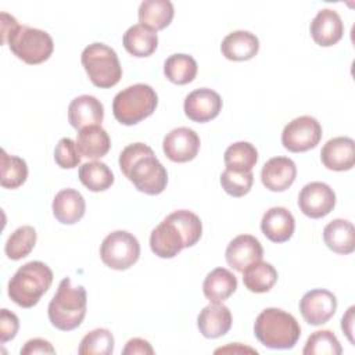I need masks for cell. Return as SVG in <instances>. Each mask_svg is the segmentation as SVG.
Returning <instances> with one entry per match:
<instances>
[{
	"label": "cell",
	"mask_w": 355,
	"mask_h": 355,
	"mask_svg": "<svg viewBox=\"0 0 355 355\" xmlns=\"http://www.w3.org/2000/svg\"><path fill=\"white\" fill-rule=\"evenodd\" d=\"M322 139V126L316 118L302 115L288 122L282 132V144L291 153L315 148Z\"/></svg>",
	"instance_id": "9"
},
{
	"label": "cell",
	"mask_w": 355,
	"mask_h": 355,
	"mask_svg": "<svg viewBox=\"0 0 355 355\" xmlns=\"http://www.w3.org/2000/svg\"><path fill=\"white\" fill-rule=\"evenodd\" d=\"M322 164L330 171H349L355 164V141L347 136L330 139L320 151Z\"/></svg>",
	"instance_id": "17"
},
{
	"label": "cell",
	"mask_w": 355,
	"mask_h": 355,
	"mask_svg": "<svg viewBox=\"0 0 355 355\" xmlns=\"http://www.w3.org/2000/svg\"><path fill=\"white\" fill-rule=\"evenodd\" d=\"M230 309L222 302L204 306L197 318V326L200 333L207 338H218L225 336L232 327Z\"/></svg>",
	"instance_id": "21"
},
{
	"label": "cell",
	"mask_w": 355,
	"mask_h": 355,
	"mask_svg": "<svg viewBox=\"0 0 355 355\" xmlns=\"http://www.w3.org/2000/svg\"><path fill=\"white\" fill-rule=\"evenodd\" d=\"M114 351V336L108 329H94L87 333L78 348L79 355H110Z\"/></svg>",
	"instance_id": "35"
},
{
	"label": "cell",
	"mask_w": 355,
	"mask_h": 355,
	"mask_svg": "<svg viewBox=\"0 0 355 355\" xmlns=\"http://www.w3.org/2000/svg\"><path fill=\"white\" fill-rule=\"evenodd\" d=\"M151 251L159 258H173L186 248L184 237L178 226L166 216L150 234Z\"/></svg>",
	"instance_id": "14"
},
{
	"label": "cell",
	"mask_w": 355,
	"mask_h": 355,
	"mask_svg": "<svg viewBox=\"0 0 355 355\" xmlns=\"http://www.w3.org/2000/svg\"><path fill=\"white\" fill-rule=\"evenodd\" d=\"M173 15L175 8L169 0H144L139 7V22L155 32L165 29Z\"/></svg>",
	"instance_id": "27"
},
{
	"label": "cell",
	"mask_w": 355,
	"mask_h": 355,
	"mask_svg": "<svg viewBox=\"0 0 355 355\" xmlns=\"http://www.w3.org/2000/svg\"><path fill=\"white\" fill-rule=\"evenodd\" d=\"M104 119V107L94 96L82 94L75 97L68 107V121L72 128L80 130L86 126L101 125Z\"/></svg>",
	"instance_id": "19"
},
{
	"label": "cell",
	"mask_w": 355,
	"mask_h": 355,
	"mask_svg": "<svg viewBox=\"0 0 355 355\" xmlns=\"http://www.w3.org/2000/svg\"><path fill=\"white\" fill-rule=\"evenodd\" d=\"M158 105L155 90L146 83L132 85L114 97L112 112L115 119L126 126L136 125L150 116Z\"/></svg>",
	"instance_id": "6"
},
{
	"label": "cell",
	"mask_w": 355,
	"mask_h": 355,
	"mask_svg": "<svg viewBox=\"0 0 355 355\" xmlns=\"http://www.w3.org/2000/svg\"><path fill=\"white\" fill-rule=\"evenodd\" d=\"M76 147L82 157L98 159L110 151L111 140L105 129H103L100 125H92L79 130Z\"/></svg>",
	"instance_id": "25"
},
{
	"label": "cell",
	"mask_w": 355,
	"mask_h": 355,
	"mask_svg": "<svg viewBox=\"0 0 355 355\" xmlns=\"http://www.w3.org/2000/svg\"><path fill=\"white\" fill-rule=\"evenodd\" d=\"M354 311H355V306H349L347 313L341 319V329L345 333V336L348 337L351 344H354V337H352V333H354Z\"/></svg>",
	"instance_id": "43"
},
{
	"label": "cell",
	"mask_w": 355,
	"mask_h": 355,
	"mask_svg": "<svg viewBox=\"0 0 355 355\" xmlns=\"http://www.w3.org/2000/svg\"><path fill=\"white\" fill-rule=\"evenodd\" d=\"M259 50L258 37L248 31H234L225 36L220 51L230 61H247L257 55Z\"/></svg>",
	"instance_id": "23"
},
{
	"label": "cell",
	"mask_w": 355,
	"mask_h": 355,
	"mask_svg": "<svg viewBox=\"0 0 355 355\" xmlns=\"http://www.w3.org/2000/svg\"><path fill=\"white\" fill-rule=\"evenodd\" d=\"M85 211V198L75 189H62L53 200V214L60 223L73 225L83 218Z\"/></svg>",
	"instance_id": "22"
},
{
	"label": "cell",
	"mask_w": 355,
	"mask_h": 355,
	"mask_svg": "<svg viewBox=\"0 0 355 355\" xmlns=\"http://www.w3.org/2000/svg\"><path fill=\"white\" fill-rule=\"evenodd\" d=\"M200 144V137L193 129L180 126L166 133L162 141V150L168 159L187 162L197 157Z\"/></svg>",
	"instance_id": "13"
},
{
	"label": "cell",
	"mask_w": 355,
	"mask_h": 355,
	"mask_svg": "<svg viewBox=\"0 0 355 355\" xmlns=\"http://www.w3.org/2000/svg\"><path fill=\"white\" fill-rule=\"evenodd\" d=\"M241 354V352H252V354H257V349L251 348V347H243L240 343H234V344H229L226 347H220L218 349H215V354Z\"/></svg>",
	"instance_id": "44"
},
{
	"label": "cell",
	"mask_w": 355,
	"mask_h": 355,
	"mask_svg": "<svg viewBox=\"0 0 355 355\" xmlns=\"http://www.w3.org/2000/svg\"><path fill=\"white\" fill-rule=\"evenodd\" d=\"M223 161L227 169L247 172L255 166L258 161V151L248 141H237L226 148Z\"/></svg>",
	"instance_id": "32"
},
{
	"label": "cell",
	"mask_w": 355,
	"mask_h": 355,
	"mask_svg": "<svg viewBox=\"0 0 355 355\" xmlns=\"http://www.w3.org/2000/svg\"><path fill=\"white\" fill-rule=\"evenodd\" d=\"M343 348L331 330H318L312 333L302 349L304 355H340Z\"/></svg>",
	"instance_id": "36"
},
{
	"label": "cell",
	"mask_w": 355,
	"mask_h": 355,
	"mask_svg": "<svg viewBox=\"0 0 355 355\" xmlns=\"http://www.w3.org/2000/svg\"><path fill=\"white\" fill-rule=\"evenodd\" d=\"M197 62L189 54H172L164 62L165 78L175 85H187L197 75Z\"/></svg>",
	"instance_id": "30"
},
{
	"label": "cell",
	"mask_w": 355,
	"mask_h": 355,
	"mask_svg": "<svg viewBox=\"0 0 355 355\" xmlns=\"http://www.w3.org/2000/svg\"><path fill=\"white\" fill-rule=\"evenodd\" d=\"M243 283L251 293H266L277 282V270L269 262L262 259L248 265L243 272Z\"/></svg>",
	"instance_id": "29"
},
{
	"label": "cell",
	"mask_w": 355,
	"mask_h": 355,
	"mask_svg": "<svg viewBox=\"0 0 355 355\" xmlns=\"http://www.w3.org/2000/svg\"><path fill=\"white\" fill-rule=\"evenodd\" d=\"M87 295L83 286H72L69 277H64L51 298L47 313L51 324L62 331L80 326L86 316Z\"/></svg>",
	"instance_id": "3"
},
{
	"label": "cell",
	"mask_w": 355,
	"mask_h": 355,
	"mask_svg": "<svg viewBox=\"0 0 355 355\" xmlns=\"http://www.w3.org/2000/svg\"><path fill=\"white\" fill-rule=\"evenodd\" d=\"M19 320L17 315L6 308L0 311V343L4 344L17 336Z\"/></svg>",
	"instance_id": "40"
},
{
	"label": "cell",
	"mask_w": 355,
	"mask_h": 355,
	"mask_svg": "<svg viewBox=\"0 0 355 355\" xmlns=\"http://www.w3.org/2000/svg\"><path fill=\"white\" fill-rule=\"evenodd\" d=\"M123 355H153L154 349L151 347V344L144 340V338H130L125 348L122 349Z\"/></svg>",
	"instance_id": "42"
},
{
	"label": "cell",
	"mask_w": 355,
	"mask_h": 355,
	"mask_svg": "<svg viewBox=\"0 0 355 355\" xmlns=\"http://www.w3.org/2000/svg\"><path fill=\"white\" fill-rule=\"evenodd\" d=\"M222 97L212 89L201 87L189 93L184 98V114L193 122H209L222 110Z\"/></svg>",
	"instance_id": "12"
},
{
	"label": "cell",
	"mask_w": 355,
	"mask_h": 355,
	"mask_svg": "<svg viewBox=\"0 0 355 355\" xmlns=\"http://www.w3.org/2000/svg\"><path fill=\"white\" fill-rule=\"evenodd\" d=\"M35 354H55L54 347L43 338H32L25 343L21 348V355H35Z\"/></svg>",
	"instance_id": "41"
},
{
	"label": "cell",
	"mask_w": 355,
	"mask_h": 355,
	"mask_svg": "<svg viewBox=\"0 0 355 355\" xmlns=\"http://www.w3.org/2000/svg\"><path fill=\"white\" fill-rule=\"evenodd\" d=\"M35 244H36V230L32 226L25 225L15 229L10 234L6 243L4 251L10 259L18 261L29 255Z\"/></svg>",
	"instance_id": "33"
},
{
	"label": "cell",
	"mask_w": 355,
	"mask_h": 355,
	"mask_svg": "<svg viewBox=\"0 0 355 355\" xmlns=\"http://www.w3.org/2000/svg\"><path fill=\"white\" fill-rule=\"evenodd\" d=\"M79 180L90 191H104L114 183V173L101 161L86 162L79 168Z\"/></svg>",
	"instance_id": "31"
},
{
	"label": "cell",
	"mask_w": 355,
	"mask_h": 355,
	"mask_svg": "<svg viewBox=\"0 0 355 355\" xmlns=\"http://www.w3.org/2000/svg\"><path fill=\"white\" fill-rule=\"evenodd\" d=\"M295 229L293 214L284 207H273L268 209L261 220V230L266 239L273 243L288 241Z\"/></svg>",
	"instance_id": "20"
},
{
	"label": "cell",
	"mask_w": 355,
	"mask_h": 355,
	"mask_svg": "<svg viewBox=\"0 0 355 355\" xmlns=\"http://www.w3.org/2000/svg\"><path fill=\"white\" fill-rule=\"evenodd\" d=\"M337 311L336 295L324 288H315L300 300V312L304 320L312 326L327 323Z\"/></svg>",
	"instance_id": "11"
},
{
	"label": "cell",
	"mask_w": 355,
	"mask_h": 355,
	"mask_svg": "<svg viewBox=\"0 0 355 355\" xmlns=\"http://www.w3.org/2000/svg\"><path fill=\"white\" fill-rule=\"evenodd\" d=\"M168 218L178 226V229L183 234L186 247H193L194 244H197L202 234V223L194 212L187 209H178L169 214Z\"/></svg>",
	"instance_id": "37"
},
{
	"label": "cell",
	"mask_w": 355,
	"mask_h": 355,
	"mask_svg": "<svg viewBox=\"0 0 355 355\" xmlns=\"http://www.w3.org/2000/svg\"><path fill=\"white\" fill-rule=\"evenodd\" d=\"M119 168L135 187L150 196L161 194L168 183L165 166L144 143L126 146L119 154Z\"/></svg>",
	"instance_id": "1"
},
{
	"label": "cell",
	"mask_w": 355,
	"mask_h": 355,
	"mask_svg": "<svg viewBox=\"0 0 355 355\" xmlns=\"http://www.w3.org/2000/svg\"><path fill=\"white\" fill-rule=\"evenodd\" d=\"M80 154L76 141L69 137H62L54 150L55 164L62 169H73L80 164Z\"/></svg>",
	"instance_id": "39"
},
{
	"label": "cell",
	"mask_w": 355,
	"mask_h": 355,
	"mask_svg": "<svg viewBox=\"0 0 355 355\" xmlns=\"http://www.w3.org/2000/svg\"><path fill=\"white\" fill-rule=\"evenodd\" d=\"M122 42L129 54L135 57H148L158 47V35L155 31L136 24L125 32Z\"/></svg>",
	"instance_id": "28"
},
{
	"label": "cell",
	"mask_w": 355,
	"mask_h": 355,
	"mask_svg": "<svg viewBox=\"0 0 355 355\" xmlns=\"http://www.w3.org/2000/svg\"><path fill=\"white\" fill-rule=\"evenodd\" d=\"M334 205L336 194L333 189L323 182H311L300 191L298 207L308 218H323L333 211Z\"/></svg>",
	"instance_id": "10"
},
{
	"label": "cell",
	"mask_w": 355,
	"mask_h": 355,
	"mask_svg": "<svg viewBox=\"0 0 355 355\" xmlns=\"http://www.w3.org/2000/svg\"><path fill=\"white\" fill-rule=\"evenodd\" d=\"M225 257L229 266L237 272H243L248 265L262 259L263 248L257 237L240 234L227 244Z\"/></svg>",
	"instance_id": "15"
},
{
	"label": "cell",
	"mask_w": 355,
	"mask_h": 355,
	"mask_svg": "<svg viewBox=\"0 0 355 355\" xmlns=\"http://www.w3.org/2000/svg\"><path fill=\"white\" fill-rule=\"evenodd\" d=\"M309 31L316 44L330 47L341 40L344 35V24L337 11L331 8H322L311 21Z\"/></svg>",
	"instance_id": "16"
},
{
	"label": "cell",
	"mask_w": 355,
	"mask_h": 355,
	"mask_svg": "<svg viewBox=\"0 0 355 355\" xmlns=\"http://www.w3.org/2000/svg\"><path fill=\"white\" fill-rule=\"evenodd\" d=\"M28 178V165L25 159L10 155L1 150V186L4 189H18Z\"/></svg>",
	"instance_id": "34"
},
{
	"label": "cell",
	"mask_w": 355,
	"mask_h": 355,
	"mask_svg": "<svg viewBox=\"0 0 355 355\" xmlns=\"http://www.w3.org/2000/svg\"><path fill=\"white\" fill-rule=\"evenodd\" d=\"M53 270L42 261L22 265L8 282V297L21 308L35 306L53 283Z\"/></svg>",
	"instance_id": "4"
},
{
	"label": "cell",
	"mask_w": 355,
	"mask_h": 355,
	"mask_svg": "<svg viewBox=\"0 0 355 355\" xmlns=\"http://www.w3.org/2000/svg\"><path fill=\"white\" fill-rule=\"evenodd\" d=\"M254 183V175L251 171H234L225 169L220 175L222 189L232 197H243L245 196Z\"/></svg>",
	"instance_id": "38"
},
{
	"label": "cell",
	"mask_w": 355,
	"mask_h": 355,
	"mask_svg": "<svg viewBox=\"0 0 355 355\" xmlns=\"http://www.w3.org/2000/svg\"><path fill=\"white\" fill-rule=\"evenodd\" d=\"M100 257L104 265L111 269H129L140 257L139 240L126 230H115L103 240L100 245Z\"/></svg>",
	"instance_id": "8"
},
{
	"label": "cell",
	"mask_w": 355,
	"mask_h": 355,
	"mask_svg": "<svg viewBox=\"0 0 355 355\" xmlns=\"http://www.w3.org/2000/svg\"><path fill=\"white\" fill-rule=\"evenodd\" d=\"M324 244L340 255H348L355 250V227L347 219H333L323 229Z\"/></svg>",
	"instance_id": "24"
},
{
	"label": "cell",
	"mask_w": 355,
	"mask_h": 355,
	"mask_svg": "<svg viewBox=\"0 0 355 355\" xmlns=\"http://www.w3.org/2000/svg\"><path fill=\"white\" fill-rule=\"evenodd\" d=\"M1 43L8 44L12 54L29 65L47 61L54 50V42L46 31L18 22L1 36Z\"/></svg>",
	"instance_id": "5"
},
{
	"label": "cell",
	"mask_w": 355,
	"mask_h": 355,
	"mask_svg": "<svg viewBox=\"0 0 355 355\" xmlns=\"http://www.w3.org/2000/svg\"><path fill=\"white\" fill-rule=\"evenodd\" d=\"M237 288V277L226 268H215L202 283V291L207 300L214 304L223 302Z\"/></svg>",
	"instance_id": "26"
},
{
	"label": "cell",
	"mask_w": 355,
	"mask_h": 355,
	"mask_svg": "<svg viewBox=\"0 0 355 355\" xmlns=\"http://www.w3.org/2000/svg\"><path fill=\"white\" fill-rule=\"evenodd\" d=\"M254 334L268 348L290 349L297 344L301 327L291 313L279 308H266L255 319Z\"/></svg>",
	"instance_id": "2"
},
{
	"label": "cell",
	"mask_w": 355,
	"mask_h": 355,
	"mask_svg": "<svg viewBox=\"0 0 355 355\" xmlns=\"http://www.w3.org/2000/svg\"><path fill=\"white\" fill-rule=\"evenodd\" d=\"M80 61L92 83L100 89H110L122 78V67L115 50L104 43L86 46Z\"/></svg>",
	"instance_id": "7"
},
{
	"label": "cell",
	"mask_w": 355,
	"mask_h": 355,
	"mask_svg": "<svg viewBox=\"0 0 355 355\" xmlns=\"http://www.w3.org/2000/svg\"><path fill=\"white\" fill-rule=\"evenodd\" d=\"M297 166L288 157H273L261 171L262 184L270 191H284L295 180Z\"/></svg>",
	"instance_id": "18"
}]
</instances>
